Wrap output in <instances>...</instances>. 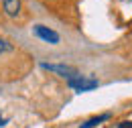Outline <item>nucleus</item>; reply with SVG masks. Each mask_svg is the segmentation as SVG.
Listing matches in <instances>:
<instances>
[{
	"mask_svg": "<svg viewBox=\"0 0 132 128\" xmlns=\"http://www.w3.org/2000/svg\"><path fill=\"white\" fill-rule=\"evenodd\" d=\"M2 6L8 16H16L20 12V0H2Z\"/></svg>",
	"mask_w": 132,
	"mask_h": 128,
	"instance_id": "nucleus-4",
	"label": "nucleus"
},
{
	"mask_svg": "<svg viewBox=\"0 0 132 128\" xmlns=\"http://www.w3.org/2000/svg\"><path fill=\"white\" fill-rule=\"evenodd\" d=\"M8 51H12V45H10L6 39H0V55H2V53H8Z\"/></svg>",
	"mask_w": 132,
	"mask_h": 128,
	"instance_id": "nucleus-6",
	"label": "nucleus"
},
{
	"mask_svg": "<svg viewBox=\"0 0 132 128\" xmlns=\"http://www.w3.org/2000/svg\"><path fill=\"white\" fill-rule=\"evenodd\" d=\"M43 69H49V71H55V73H59V75H63L67 79H71V77H75V75H79L77 71H75V67H71V65H57V63H41Z\"/></svg>",
	"mask_w": 132,
	"mask_h": 128,
	"instance_id": "nucleus-3",
	"label": "nucleus"
},
{
	"mask_svg": "<svg viewBox=\"0 0 132 128\" xmlns=\"http://www.w3.org/2000/svg\"><path fill=\"white\" fill-rule=\"evenodd\" d=\"M67 85L75 92H92L98 87V79L89 77V75H75V77L67 79Z\"/></svg>",
	"mask_w": 132,
	"mask_h": 128,
	"instance_id": "nucleus-1",
	"label": "nucleus"
},
{
	"mask_svg": "<svg viewBox=\"0 0 132 128\" xmlns=\"http://www.w3.org/2000/svg\"><path fill=\"white\" fill-rule=\"evenodd\" d=\"M106 120H110V114H108V112L100 114V116H96V118H89V120L83 122L79 128H94V126H98V124H102V122H106Z\"/></svg>",
	"mask_w": 132,
	"mask_h": 128,
	"instance_id": "nucleus-5",
	"label": "nucleus"
},
{
	"mask_svg": "<svg viewBox=\"0 0 132 128\" xmlns=\"http://www.w3.org/2000/svg\"><path fill=\"white\" fill-rule=\"evenodd\" d=\"M33 33L39 39H43L45 43H51V45H57V43H59V33L49 29V27H45V25H35Z\"/></svg>",
	"mask_w": 132,
	"mask_h": 128,
	"instance_id": "nucleus-2",
	"label": "nucleus"
},
{
	"mask_svg": "<svg viewBox=\"0 0 132 128\" xmlns=\"http://www.w3.org/2000/svg\"><path fill=\"white\" fill-rule=\"evenodd\" d=\"M4 124H8V118H0V126H4Z\"/></svg>",
	"mask_w": 132,
	"mask_h": 128,
	"instance_id": "nucleus-8",
	"label": "nucleus"
},
{
	"mask_svg": "<svg viewBox=\"0 0 132 128\" xmlns=\"http://www.w3.org/2000/svg\"><path fill=\"white\" fill-rule=\"evenodd\" d=\"M118 128H132V120H124V122H120Z\"/></svg>",
	"mask_w": 132,
	"mask_h": 128,
	"instance_id": "nucleus-7",
	"label": "nucleus"
}]
</instances>
